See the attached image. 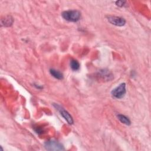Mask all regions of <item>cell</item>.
<instances>
[{
	"instance_id": "obj_1",
	"label": "cell",
	"mask_w": 151,
	"mask_h": 151,
	"mask_svg": "<svg viewBox=\"0 0 151 151\" xmlns=\"http://www.w3.org/2000/svg\"><path fill=\"white\" fill-rule=\"evenodd\" d=\"M63 18L70 22H77L81 18V13L77 10H68L64 11L61 14Z\"/></svg>"
},
{
	"instance_id": "obj_2",
	"label": "cell",
	"mask_w": 151,
	"mask_h": 151,
	"mask_svg": "<svg viewBox=\"0 0 151 151\" xmlns=\"http://www.w3.org/2000/svg\"><path fill=\"white\" fill-rule=\"evenodd\" d=\"M44 147L45 149L48 150H63L64 147L63 145L55 140H49L44 143Z\"/></svg>"
},
{
	"instance_id": "obj_3",
	"label": "cell",
	"mask_w": 151,
	"mask_h": 151,
	"mask_svg": "<svg viewBox=\"0 0 151 151\" xmlns=\"http://www.w3.org/2000/svg\"><path fill=\"white\" fill-rule=\"evenodd\" d=\"M126 84L121 83L111 91V95L116 99H122L126 94Z\"/></svg>"
},
{
	"instance_id": "obj_4",
	"label": "cell",
	"mask_w": 151,
	"mask_h": 151,
	"mask_svg": "<svg viewBox=\"0 0 151 151\" xmlns=\"http://www.w3.org/2000/svg\"><path fill=\"white\" fill-rule=\"evenodd\" d=\"M54 106L56 108V109H57L59 111L60 114L68 122V123H69L70 124H72L73 123V119L67 110H65L63 107H62L61 106L57 104H54Z\"/></svg>"
},
{
	"instance_id": "obj_5",
	"label": "cell",
	"mask_w": 151,
	"mask_h": 151,
	"mask_svg": "<svg viewBox=\"0 0 151 151\" xmlns=\"http://www.w3.org/2000/svg\"><path fill=\"white\" fill-rule=\"evenodd\" d=\"M97 77L102 81H110L113 78V75L109 70L103 69L97 73Z\"/></svg>"
},
{
	"instance_id": "obj_6",
	"label": "cell",
	"mask_w": 151,
	"mask_h": 151,
	"mask_svg": "<svg viewBox=\"0 0 151 151\" xmlns=\"http://www.w3.org/2000/svg\"><path fill=\"white\" fill-rule=\"evenodd\" d=\"M107 20L112 25L118 27L123 26L126 24V20L123 18L117 16H109Z\"/></svg>"
},
{
	"instance_id": "obj_7",
	"label": "cell",
	"mask_w": 151,
	"mask_h": 151,
	"mask_svg": "<svg viewBox=\"0 0 151 151\" xmlns=\"http://www.w3.org/2000/svg\"><path fill=\"white\" fill-rule=\"evenodd\" d=\"M13 22H14V19L12 17L9 15L5 16L4 18H2L1 19V25L4 27H9L12 25Z\"/></svg>"
},
{
	"instance_id": "obj_8",
	"label": "cell",
	"mask_w": 151,
	"mask_h": 151,
	"mask_svg": "<svg viewBox=\"0 0 151 151\" xmlns=\"http://www.w3.org/2000/svg\"><path fill=\"white\" fill-rule=\"evenodd\" d=\"M50 73L51 74V75L54 77V78L58 79V80H61L63 78V74L59 71L58 70H55V69H50Z\"/></svg>"
},
{
	"instance_id": "obj_9",
	"label": "cell",
	"mask_w": 151,
	"mask_h": 151,
	"mask_svg": "<svg viewBox=\"0 0 151 151\" xmlns=\"http://www.w3.org/2000/svg\"><path fill=\"white\" fill-rule=\"evenodd\" d=\"M117 118L123 124H126V125H130L131 122H130V120H129V119L126 117V116L123 115V114H118L117 115Z\"/></svg>"
},
{
	"instance_id": "obj_10",
	"label": "cell",
	"mask_w": 151,
	"mask_h": 151,
	"mask_svg": "<svg viewBox=\"0 0 151 151\" xmlns=\"http://www.w3.org/2000/svg\"><path fill=\"white\" fill-rule=\"evenodd\" d=\"M70 67L74 71H77L80 68V64L76 60H71L70 61Z\"/></svg>"
},
{
	"instance_id": "obj_11",
	"label": "cell",
	"mask_w": 151,
	"mask_h": 151,
	"mask_svg": "<svg viewBox=\"0 0 151 151\" xmlns=\"http://www.w3.org/2000/svg\"><path fill=\"white\" fill-rule=\"evenodd\" d=\"M126 3V1H118L116 2V4L117 6H123Z\"/></svg>"
}]
</instances>
